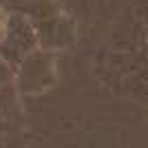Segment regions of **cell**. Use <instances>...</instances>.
Listing matches in <instances>:
<instances>
[{
    "label": "cell",
    "instance_id": "obj_1",
    "mask_svg": "<svg viewBox=\"0 0 148 148\" xmlns=\"http://www.w3.org/2000/svg\"><path fill=\"white\" fill-rule=\"evenodd\" d=\"M2 33H5V22L0 20V38H2Z\"/></svg>",
    "mask_w": 148,
    "mask_h": 148
}]
</instances>
